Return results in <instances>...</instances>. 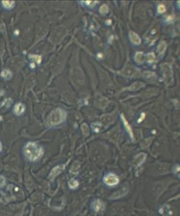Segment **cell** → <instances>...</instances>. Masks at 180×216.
Instances as JSON below:
<instances>
[{"label": "cell", "mask_w": 180, "mask_h": 216, "mask_svg": "<svg viewBox=\"0 0 180 216\" xmlns=\"http://www.w3.org/2000/svg\"><path fill=\"white\" fill-rule=\"evenodd\" d=\"M25 159L31 162H34L41 158L43 155V148L37 142L29 141L25 144L23 148Z\"/></svg>", "instance_id": "obj_1"}, {"label": "cell", "mask_w": 180, "mask_h": 216, "mask_svg": "<svg viewBox=\"0 0 180 216\" xmlns=\"http://www.w3.org/2000/svg\"><path fill=\"white\" fill-rule=\"evenodd\" d=\"M66 118V111L62 109H55L51 111L48 117V125L50 127H55L61 124L65 121Z\"/></svg>", "instance_id": "obj_2"}, {"label": "cell", "mask_w": 180, "mask_h": 216, "mask_svg": "<svg viewBox=\"0 0 180 216\" xmlns=\"http://www.w3.org/2000/svg\"><path fill=\"white\" fill-rule=\"evenodd\" d=\"M65 34H66L65 28H63V27L56 28V29L53 31L51 37H50V40H51V42H53L54 44H56V43L61 42V40L62 39V37L65 36Z\"/></svg>", "instance_id": "obj_3"}, {"label": "cell", "mask_w": 180, "mask_h": 216, "mask_svg": "<svg viewBox=\"0 0 180 216\" xmlns=\"http://www.w3.org/2000/svg\"><path fill=\"white\" fill-rule=\"evenodd\" d=\"M103 181L106 186L114 187L119 183V178L114 173H107L103 177Z\"/></svg>", "instance_id": "obj_4"}, {"label": "cell", "mask_w": 180, "mask_h": 216, "mask_svg": "<svg viewBox=\"0 0 180 216\" xmlns=\"http://www.w3.org/2000/svg\"><path fill=\"white\" fill-rule=\"evenodd\" d=\"M64 169H65V164H59V165H57V166L54 167L52 170H51V172H50L49 179L51 180V181H53L57 176H59V175L61 174V172L64 170Z\"/></svg>", "instance_id": "obj_5"}, {"label": "cell", "mask_w": 180, "mask_h": 216, "mask_svg": "<svg viewBox=\"0 0 180 216\" xmlns=\"http://www.w3.org/2000/svg\"><path fill=\"white\" fill-rule=\"evenodd\" d=\"M146 159H147V155L145 153H140V154L136 155L133 159V166L135 168L141 166L145 162V161H146Z\"/></svg>", "instance_id": "obj_6"}, {"label": "cell", "mask_w": 180, "mask_h": 216, "mask_svg": "<svg viewBox=\"0 0 180 216\" xmlns=\"http://www.w3.org/2000/svg\"><path fill=\"white\" fill-rule=\"evenodd\" d=\"M91 208L93 211L95 212H100L105 210V204L99 199H96L91 203Z\"/></svg>", "instance_id": "obj_7"}, {"label": "cell", "mask_w": 180, "mask_h": 216, "mask_svg": "<svg viewBox=\"0 0 180 216\" xmlns=\"http://www.w3.org/2000/svg\"><path fill=\"white\" fill-rule=\"evenodd\" d=\"M107 104H108V101H107L106 98H105V97H103L101 95H97L96 96L95 101H94V105H95L97 108L103 109V108L106 107Z\"/></svg>", "instance_id": "obj_8"}, {"label": "cell", "mask_w": 180, "mask_h": 216, "mask_svg": "<svg viewBox=\"0 0 180 216\" xmlns=\"http://www.w3.org/2000/svg\"><path fill=\"white\" fill-rule=\"evenodd\" d=\"M121 120L123 122V124H124V127H125L126 131H127L128 134H129V136H130L131 140H132V141H134V134H133V132H132V129H131L130 125L128 124V120L125 118L124 114H121Z\"/></svg>", "instance_id": "obj_9"}, {"label": "cell", "mask_w": 180, "mask_h": 216, "mask_svg": "<svg viewBox=\"0 0 180 216\" xmlns=\"http://www.w3.org/2000/svg\"><path fill=\"white\" fill-rule=\"evenodd\" d=\"M12 112L17 115V116H20L25 112V106L22 103H17V104L14 105V109H12Z\"/></svg>", "instance_id": "obj_10"}, {"label": "cell", "mask_w": 180, "mask_h": 216, "mask_svg": "<svg viewBox=\"0 0 180 216\" xmlns=\"http://www.w3.org/2000/svg\"><path fill=\"white\" fill-rule=\"evenodd\" d=\"M128 186H124V187H123V188H121V189H120L119 191L115 192L114 194H113L112 196H110L109 198L111 199V200H115V199L121 198V197L125 196L126 194L128 193Z\"/></svg>", "instance_id": "obj_11"}, {"label": "cell", "mask_w": 180, "mask_h": 216, "mask_svg": "<svg viewBox=\"0 0 180 216\" xmlns=\"http://www.w3.org/2000/svg\"><path fill=\"white\" fill-rule=\"evenodd\" d=\"M128 37H129V39H130L131 43H133L134 45H140L141 44V39L136 33L130 31L128 34Z\"/></svg>", "instance_id": "obj_12"}, {"label": "cell", "mask_w": 180, "mask_h": 216, "mask_svg": "<svg viewBox=\"0 0 180 216\" xmlns=\"http://www.w3.org/2000/svg\"><path fill=\"white\" fill-rule=\"evenodd\" d=\"M159 213L162 214L163 216H172V209H170V206L164 205L162 206H160Z\"/></svg>", "instance_id": "obj_13"}, {"label": "cell", "mask_w": 180, "mask_h": 216, "mask_svg": "<svg viewBox=\"0 0 180 216\" xmlns=\"http://www.w3.org/2000/svg\"><path fill=\"white\" fill-rule=\"evenodd\" d=\"M136 72H137V70L135 69L134 67L130 66V65H128V66L124 69V71L122 72V74L125 75V76H127V77H132L136 74Z\"/></svg>", "instance_id": "obj_14"}, {"label": "cell", "mask_w": 180, "mask_h": 216, "mask_svg": "<svg viewBox=\"0 0 180 216\" xmlns=\"http://www.w3.org/2000/svg\"><path fill=\"white\" fill-rule=\"evenodd\" d=\"M145 59H146V57H145L144 53L143 52H136L134 55V61L137 62V64H143Z\"/></svg>", "instance_id": "obj_15"}, {"label": "cell", "mask_w": 180, "mask_h": 216, "mask_svg": "<svg viewBox=\"0 0 180 216\" xmlns=\"http://www.w3.org/2000/svg\"><path fill=\"white\" fill-rule=\"evenodd\" d=\"M163 68V73L165 75L166 79H172V70H170V67L168 64H164L162 65Z\"/></svg>", "instance_id": "obj_16"}, {"label": "cell", "mask_w": 180, "mask_h": 216, "mask_svg": "<svg viewBox=\"0 0 180 216\" xmlns=\"http://www.w3.org/2000/svg\"><path fill=\"white\" fill-rule=\"evenodd\" d=\"M145 87V84L144 83H142V82H135V83H133L130 87H128V89L131 90V91H136V90L140 89H142V87Z\"/></svg>", "instance_id": "obj_17"}, {"label": "cell", "mask_w": 180, "mask_h": 216, "mask_svg": "<svg viewBox=\"0 0 180 216\" xmlns=\"http://www.w3.org/2000/svg\"><path fill=\"white\" fill-rule=\"evenodd\" d=\"M166 48H167V43L165 42H161L158 44V47H157V52H158L160 57H162L163 54L165 53Z\"/></svg>", "instance_id": "obj_18"}, {"label": "cell", "mask_w": 180, "mask_h": 216, "mask_svg": "<svg viewBox=\"0 0 180 216\" xmlns=\"http://www.w3.org/2000/svg\"><path fill=\"white\" fill-rule=\"evenodd\" d=\"M1 5H2L3 8L6 9V10H12V9L14 7L15 2L14 1H8V0H6V1H2L1 2Z\"/></svg>", "instance_id": "obj_19"}, {"label": "cell", "mask_w": 180, "mask_h": 216, "mask_svg": "<svg viewBox=\"0 0 180 216\" xmlns=\"http://www.w3.org/2000/svg\"><path fill=\"white\" fill-rule=\"evenodd\" d=\"M68 186H69V188H70V189L75 190V189H77L79 187L80 183H79V181L76 179H71V180H69V181H68Z\"/></svg>", "instance_id": "obj_20"}, {"label": "cell", "mask_w": 180, "mask_h": 216, "mask_svg": "<svg viewBox=\"0 0 180 216\" xmlns=\"http://www.w3.org/2000/svg\"><path fill=\"white\" fill-rule=\"evenodd\" d=\"M102 121L106 125L111 124L114 121V116H112V115H103V116H102Z\"/></svg>", "instance_id": "obj_21"}, {"label": "cell", "mask_w": 180, "mask_h": 216, "mask_svg": "<svg viewBox=\"0 0 180 216\" xmlns=\"http://www.w3.org/2000/svg\"><path fill=\"white\" fill-rule=\"evenodd\" d=\"M12 76V73L11 72V70H9V69H4L1 72V77L5 80L11 79Z\"/></svg>", "instance_id": "obj_22"}, {"label": "cell", "mask_w": 180, "mask_h": 216, "mask_svg": "<svg viewBox=\"0 0 180 216\" xmlns=\"http://www.w3.org/2000/svg\"><path fill=\"white\" fill-rule=\"evenodd\" d=\"M79 170H80V162H79L78 161H76L73 162V164H72L70 171H71V173L76 174V173H78Z\"/></svg>", "instance_id": "obj_23"}, {"label": "cell", "mask_w": 180, "mask_h": 216, "mask_svg": "<svg viewBox=\"0 0 180 216\" xmlns=\"http://www.w3.org/2000/svg\"><path fill=\"white\" fill-rule=\"evenodd\" d=\"M81 132H83V134L84 136H89V128H88L87 124L83 123L81 126Z\"/></svg>", "instance_id": "obj_24"}, {"label": "cell", "mask_w": 180, "mask_h": 216, "mask_svg": "<svg viewBox=\"0 0 180 216\" xmlns=\"http://www.w3.org/2000/svg\"><path fill=\"white\" fill-rule=\"evenodd\" d=\"M91 128L94 131V133H99L101 128H102V124L100 122H96V123H92L91 124Z\"/></svg>", "instance_id": "obj_25"}, {"label": "cell", "mask_w": 180, "mask_h": 216, "mask_svg": "<svg viewBox=\"0 0 180 216\" xmlns=\"http://www.w3.org/2000/svg\"><path fill=\"white\" fill-rule=\"evenodd\" d=\"M108 6H107L106 4H103V5H102L100 7V9H99V12H100V14L101 15H106L107 12H108Z\"/></svg>", "instance_id": "obj_26"}, {"label": "cell", "mask_w": 180, "mask_h": 216, "mask_svg": "<svg viewBox=\"0 0 180 216\" xmlns=\"http://www.w3.org/2000/svg\"><path fill=\"white\" fill-rule=\"evenodd\" d=\"M151 141H152V138H147V139H145L144 141H142L141 142V147L143 149H145V148H147V147H148V145L151 143Z\"/></svg>", "instance_id": "obj_27"}, {"label": "cell", "mask_w": 180, "mask_h": 216, "mask_svg": "<svg viewBox=\"0 0 180 216\" xmlns=\"http://www.w3.org/2000/svg\"><path fill=\"white\" fill-rule=\"evenodd\" d=\"M147 60L148 64H152L154 60H155V55H154L153 53H148L147 56Z\"/></svg>", "instance_id": "obj_28"}, {"label": "cell", "mask_w": 180, "mask_h": 216, "mask_svg": "<svg viewBox=\"0 0 180 216\" xmlns=\"http://www.w3.org/2000/svg\"><path fill=\"white\" fill-rule=\"evenodd\" d=\"M97 1H83V4L87 6V7H90V8H93L95 7L96 4H97Z\"/></svg>", "instance_id": "obj_29"}, {"label": "cell", "mask_w": 180, "mask_h": 216, "mask_svg": "<svg viewBox=\"0 0 180 216\" xmlns=\"http://www.w3.org/2000/svg\"><path fill=\"white\" fill-rule=\"evenodd\" d=\"M30 59L34 61L37 64H40V62H41V57H40V56H37V55H31Z\"/></svg>", "instance_id": "obj_30"}, {"label": "cell", "mask_w": 180, "mask_h": 216, "mask_svg": "<svg viewBox=\"0 0 180 216\" xmlns=\"http://www.w3.org/2000/svg\"><path fill=\"white\" fill-rule=\"evenodd\" d=\"M179 170H180V166H179V164H174L173 165V168H172V173L173 174H175L176 176H179Z\"/></svg>", "instance_id": "obj_31"}, {"label": "cell", "mask_w": 180, "mask_h": 216, "mask_svg": "<svg viewBox=\"0 0 180 216\" xmlns=\"http://www.w3.org/2000/svg\"><path fill=\"white\" fill-rule=\"evenodd\" d=\"M166 12L165 5H163V4L158 5V8H157V12H158V14H163V12Z\"/></svg>", "instance_id": "obj_32"}, {"label": "cell", "mask_w": 180, "mask_h": 216, "mask_svg": "<svg viewBox=\"0 0 180 216\" xmlns=\"http://www.w3.org/2000/svg\"><path fill=\"white\" fill-rule=\"evenodd\" d=\"M154 75H155V74H154L153 72H148V71H146V72H144V73H143L144 78H147V79H148V78H150V77H153Z\"/></svg>", "instance_id": "obj_33"}, {"label": "cell", "mask_w": 180, "mask_h": 216, "mask_svg": "<svg viewBox=\"0 0 180 216\" xmlns=\"http://www.w3.org/2000/svg\"><path fill=\"white\" fill-rule=\"evenodd\" d=\"M5 183H6V179H5V177H3V176H1L0 175V187H3L5 186Z\"/></svg>", "instance_id": "obj_34"}, {"label": "cell", "mask_w": 180, "mask_h": 216, "mask_svg": "<svg viewBox=\"0 0 180 216\" xmlns=\"http://www.w3.org/2000/svg\"><path fill=\"white\" fill-rule=\"evenodd\" d=\"M165 21L167 23H170L172 21H173V15H168V17L166 18Z\"/></svg>", "instance_id": "obj_35"}, {"label": "cell", "mask_w": 180, "mask_h": 216, "mask_svg": "<svg viewBox=\"0 0 180 216\" xmlns=\"http://www.w3.org/2000/svg\"><path fill=\"white\" fill-rule=\"evenodd\" d=\"M2 149H3V147H2V144L0 143V152H2Z\"/></svg>", "instance_id": "obj_36"}]
</instances>
